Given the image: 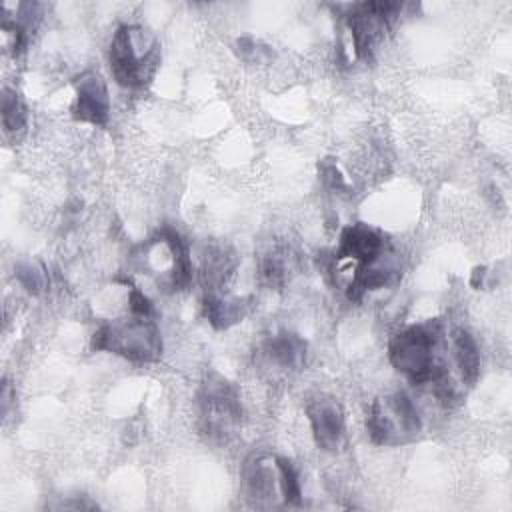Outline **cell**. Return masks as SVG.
Wrapping results in <instances>:
<instances>
[{
    "mask_svg": "<svg viewBox=\"0 0 512 512\" xmlns=\"http://www.w3.org/2000/svg\"><path fill=\"white\" fill-rule=\"evenodd\" d=\"M128 308H130V314H136V316H152L154 314V308H152V302L146 298V294L138 288H132L130 290V296H128Z\"/></svg>",
    "mask_w": 512,
    "mask_h": 512,
    "instance_id": "20",
    "label": "cell"
},
{
    "mask_svg": "<svg viewBox=\"0 0 512 512\" xmlns=\"http://www.w3.org/2000/svg\"><path fill=\"white\" fill-rule=\"evenodd\" d=\"M242 420V404L234 384L218 372H208L196 392V422L212 444L230 442Z\"/></svg>",
    "mask_w": 512,
    "mask_h": 512,
    "instance_id": "4",
    "label": "cell"
},
{
    "mask_svg": "<svg viewBox=\"0 0 512 512\" xmlns=\"http://www.w3.org/2000/svg\"><path fill=\"white\" fill-rule=\"evenodd\" d=\"M234 264H236L234 256L226 248L222 246L210 248L202 264V278H204L206 290H216V286H220L232 274Z\"/></svg>",
    "mask_w": 512,
    "mask_h": 512,
    "instance_id": "15",
    "label": "cell"
},
{
    "mask_svg": "<svg viewBox=\"0 0 512 512\" xmlns=\"http://www.w3.org/2000/svg\"><path fill=\"white\" fill-rule=\"evenodd\" d=\"M204 316L216 330H226L238 324L248 312V300L222 296L218 290H206L204 302Z\"/></svg>",
    "mask_w": 512,
    "mask_h": 512,
    "instance_id": "13",
    "label": "cell"
},
{
    "mask_svg": "<svg viewBox=\"0 0 512 512\" xmlns=\"http://www.w3.org/2000/svg\"><path fill=\"white\" fill-rule=\"evenodd\" d=\"M92 348L132 362H154L162 354V336L152 316L130 314V318L102 324L92 336Z\"/></svg>",
    "mask_w": 512,
    "mask_h": 512,
    "instance_id": "5",
    "label": "cell"
},
{
    "mask_svg": "<svg viewBox=\"0 0 512 512\" xmlns=\"http://www.w3.org/2000/svg\"><path fill=\"white\" fill-rule=\"evenodd\" d=\"M326 274L336 282L344 272H352L344 286L350 302H360L364 294L388 288L400 280V262L386 236L368 224H352L340 232L338 246L328 254Z\"/></svg>",
    "mask_w": 512,
    "mask_h": 512,
    "instance_id": "1",
    "label": "cell"
},
{
    "mask_svg": "<svg viewBox=\"0 0 512 512\" xmlns=\"http://www.w3.org/2000/svg\"><path fill=\"white\" fill-rule=\"evenodd\" d=\"M238 56L244 60H260L262 54L266 52L264 46H260L256 40L252 38H240L238 40Z\"/></svg>",
    "mask_w": 512,
    "mask_h": 512,
    "instance_id": "21",
    "label": "cell"
},
{
    "mask_svg": "<svg viewBox=\"0 0 512 512\" xmlns=\"http://www.w3.org/2000/svg\"><path fill=\"white\" fill-rule=\"evenodd\" d=\"M450 348H452V362L458 368L462 388L474 386L480 376V350L476 340L468 330L456 328L450 336Z\"/></svg>",
    "mask_w": 512,
    "mask_h": 512,
    "instance_id": "12",
    "label": "cell"
},
{
    "mask_svg": "<svg viewBox=\"0 0 512 512\" xmlns=\"http://www.w3.org/2000/svg\"><path fill=\"white\" fill-rule=\"evenodd\" d=\"M314 442L324 452H334L344 440V412L334 398L316 396L306 404Z\"/></svg>",
    "mask_w": 512,
    "mask_h": 512,
    "instance_id": "10",
    "label": "cell"
},
{
    "mask_svg": "<svg viewBox=\"0 0 512 512\" xmlns=\"http://www.w3.org/2000/svg\"><path fill=\"white\" fill-rule=\"evenodd\" d=\"M446 350V328L440 318L410 324L388 342L390 364L400 374L416 386H432L442 404L454 406L464 390L450 378Z\"/></svg>",
    "mask_w": 512,
    "mask_h": 512,
    "instance_id": "2",
    "label": "cell"
},
{
    "mask_svg": "<svg viewBox=\"0 0 512 512\" xmlns=\"http://www.w3.org/2000/svg\"><path fill=\"white\" fill-rule=\"evenodd\" d=\"M278 470H280V490L282 500L286 506H298L302 504V486H300V474L292 460L284 456H276Z\"/></svg>",
    "mask_w": 512,
    "mask_h": 512,
    "instance_id": "17",
    "label": "cell"
},
{
    "mask_svg": "<svg viewBox=\"0 0 512 512\" xmlns=\"http://www.w3.org/2000/svg\"><path fill=\"white\" fill-rule=\"evenodd\" d=\"M404 4L400 2H360L346 4L344 18L350 32V46L356 58L368 60L384 32L400 16Z\"/></svg>",
    "mask_w": 512,
    "mask_h": 512,
    "instance_id": "7",
    "label": "cell"
},
{
    "mask_svg": "<svg viewBox=\"0 0 512 512\" xmlns=\"http://www.w3.org/2000/svg\"><path fill=\"white\" fill-rule=\"evenodd\" d=\"M422 418L404 392H392L372 400L366 414V432L378 446H402L418 438Z\"/></svg>",
    "mask_w": 512,
    "mask_h": 512,
    "instance_id": "6",
    "label": "cell"
},
{
    "mask_svg": "<svg viewBox=\"0 0 512 512\" xmlns=\"http://www.w3.org/2000/svg\"><path fill=\"white\" fill-rule=\"evenodd\" d=\"M258 360L280 374L296 372L306 360V342L288 330L270 334L258 348Z\"/></svg>",
    "mask_w": 512,
    "mask_h": 512,
    "instance_id": "11",
    "label": "cell"
},
{
    "mask_svg": "<svg viewBox=\"0 0 512 512\" xmlns=\"http://www.w3.org/2000/svg\"><path fill=\"white\" fill-rule=\"evenodd\" d=\"M318 172H320L322 184H324L328 190H332V192H336V194H342V192H348V190H350V186H348V182L344 180L342 172L338 170V166H336L330 158H326V160H322V162L318 164Z\"/></svg>",
    "mask_w": 512,
    "mask_h": 512,
    "instance_id": "19",
    "label": "cell"
},
{
    "mask_svg": "<svg viewBox=\"0 0 512 512\" xmlns=\"http://www.w3.org/2000/svg\"><path fill=\"white\" fill-rule=\"evenodd\" d=\"M10 398H12V388H10V382L4 380L2 382V414L6 416L8 412V406H10Z\"/></svg>",
    "mask_w": 512,
    "mask_h": 512,
    "instance_id": "22",
    "label": "cell"
},
{
    "mask_svg": "<svg viewBox=\"0 0 512 512\" xmlns=\"http://www.w3.org/2000/svg\"><path fill=\"white\" fill-rule=\"evenodd\" d=\"M242 486L256 506H276L282 500L276 456L252 454L242 466Z\"/></svg>",
    "mask_w": 512,
    "mask_h": 512,
    "instance_id": "9",
    "label": "cell"
},
{
    "mask_svg": "<svg viewBox=\"0 0 512 512\" xmlns=\"http://www.w3.org/2000/svg\"><path fill=\"white\" fill-rule=\"evenodd\" d=\"M28 122V108L22 100V96L12 90V88H4L2 90V126L4 132H18L26 126Z\"/></svg>",
    "mask_w": 512,
    "mask_h": 512,
    "instance_id": "16",
    "label": "cell"
},
{
    "mask_svg": "<svg viewBox=\"0 0 512 512\" xmlns=\"http://www.w3.org/2000/svg\"><path fill=\"white\" fill-rule=\"evenodd\" d=\"M16 278L30 294H40L48 288V272L34 262L16 264Z\"/></svg>",
    "mask_w": 512,
    "mask_h": 512,
    "instance_id": "18",
    "label": "cell"
},
{
    "mask_svg": "<svg viewBox=\"0 0 512 512\" xmlns=\"http://www.w3.org/2000/svg\"><path fill=\"white\" fill-rule=\"evenodd\" d=\"M108 62L120 86L130 90L146 88L160 66V44L144 26L122 24L112 34Z\"/></svg>",
    "mask_w": 512,
    "mask_h": 512,
    "instance_id": "3",
    "label": "cell"
},
{
    "mask_svg": "<svg viewBox=\"0 0 512 512\" xmlns=\"http://www.w3.org/2000/svg\"><path fill=\"white\" fill-rule=\"evenodd\" d=\"M72 118L92 126H106L110 120V96L106 82L94 70H86L74 78Z\"/></svg>",
    "mask_w": 512,
    "mask_h": 512,
    "instance_id": "8",
    "label": "cell"
},
{
    "mask_svg": "<svg viewBox=\"0 0 512 512\" xmlns=\"http://www.w3.org/2000/svg\"><path fill=\"white\" fill-rule=\"evenodd\" d=\"M292 272V254L286 246H272L260 258V278L268 288H282Z\"/></svg>",
    "mask_w": 512,
    "mask_h": 512,
    "instance_id": "14",
    "label": "cell"
}]
</instances>
